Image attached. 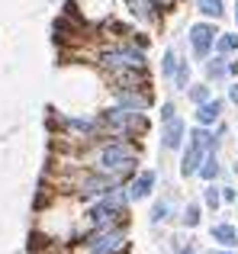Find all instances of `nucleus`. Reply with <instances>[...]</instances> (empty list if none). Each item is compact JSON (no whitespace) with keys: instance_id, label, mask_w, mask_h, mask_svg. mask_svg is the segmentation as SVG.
I'll return each instance as SVG.
<instances>
[{"instance_id":"nucleus-1","label":"nucleus","mask_w":238,"mask_h":254,"mask_svg":"<svg viewBox=\"0 0 238 254\" xmlns=\"http://www.w3.org/2000/svg\"><path fill=\"white\" fill-rule=\"evenodd\" d=\"M100 64L116 74V71H129V68H145V52L135 45H113V49L100 52Z\"/></svg>"},{"instance_id":"nucleus-2","label":"nucleus","mask_w":238,"mask_h":254,"mask_svg":"<svg viewBox=\"0 0 238 254\" xmlns=\"http://www.w3.org/2000/svg\"><path fill=\"white\" fill-rule=\"evenodd\" d=\"M125 251V232L122 225H110V229H94L87 238V254H122Z\"/></svg>"},{"instance_id":"nucleus-3","label":"nucleus","mask_w":238,"mask_h":254,"mask_svg":"<svg viewBox=\"0 0 238 254\" xmlns=\"http://www.w3.org/2000/svg\"><path fill=\"white\" fill-rule=\"evenodd\" d=\"M216 36H219V32H216L209 23H196L193 29H190V45H193V52L200 58H206L209 52H213V45H216Z\"/></svg>"},{"instance_id":"nucleus-4","label":"nucleus","mask_w":238,"mask_h":254,"mask_svg":"<svg viewBox=\"0 0 238 254\" xmlns=\"http://www.w3.org/2000/svg\"><path fill=\"white\" fill-rule=\"evenodd\" d=\"M161 138H164V148H168V151H177V148H180V142H183V123H180L177 116L164 119Z\"/></svg>"},{"instance_id":"nucleus-5","label":"nucleus","mask_w":238,"mask_h":254,"mask_svg":"<svg viewBox=\"0 0 238 254\" xmlns=\"http://www.w3.org/2000/svg\"><path fill=\"white\" fill-rule=\"evenodd\" d=\"M151 187H155V174H151V171H145V174H138V177L132 180L125 193H129V199H145V196L151 193Z\"/></svg>"},{"instance_id":"nucleus-6","label":"nucleus","mask_w":238,"mask_h":254,"mask_svg":"<svg viewBox=\"0 0 238 254\" xmlns=\"http://www.w3.org/2000/svg\"><path fill=\"white\" fill-rule=\"evenodd\" d=\"M203 155H206V151H203L200 145L190 138V148H187V155H183V164H180V174H183V177L196 174V168H200V161H203Z\"/></svg>"},{"instance_id":"nucleus-7","label":"nucleus","mask_w":238,"mask_h":254,"mask_svg":"<svg viewBox=\"0 0 238 254\" xmlns=\"http://www.w3.org/2000/svg\"><path fill=\"white\" fill-rule=\"evenodd\" d=\"M219 113H222V103H219V100H203L200 110H196V119H200L203 126H209V123H216V119H219Z\"/></svg>"},{"instance_id":"nucleus-8","label":"nucleus","mask_w":238,"mask_h":254,"mask_svg":"<svg viewBox=\"0 0 238 254\" xmlns=\"http://www.w3.org/2000/svg\"><path fill=\"white\" fill-rule=\"evenodd\" d=\"M125 3H129V10L135 13L138 19H155L158 16V6L151 3V0H125Z\"/></svg>"},{"instance_id":"nucleus-9","label":"nucleus","mask_w":238,"mask_h":254,"mask_svg":"<svg viewBox=\"0 0 238 254\" xmlns=\"http://www.w3.org/2000/svg\"><path fill=\"white\" fill-rule=\"evenodd\" d=\"M196 174H200L203 180H213L216 174H219V161H216L213 151H206V155H203V161H200V168H196Z\"/></svg>"},{"instance_id":"nucleus-10","label":"nucleus","mask_w":238,"mask_h":254,"mask_svg":"<svg viewBox=\"0 0 238 254\" xmlns=\"http://www.w3.org/2000/svg\"><path fill=\"white\" fill-rule=\"evenodd\" d=\"M213 238L219 245H235L238 242V232L232 229V225H216V229H213Z\"/></svg>"},{"instance_id":"nucleus-11","label":"nucleus","mask_w":238,"mask_h":254,"mask_svg":"<svg viewBox=\"0 0 238 254\" xmlns=\"http://www.w3.org/2000/svg\"><path fill=\"white\" fill-rule=\"evenodd\" d=\"M196 6H200V13H206V16H213V19H219L222 13V0H196Z\"/></svg>"},{"instance_id":"nucleus-12","label":"nucleus","mask_w":238,"mask_h":254,"mask_svg":"<svg viewBox=\"0 0 238 254\" xmlns=\"http://www.w3.org/2000/svg\"><path fill=\"white\" fill-rule=\"evenodd\" d=\"M206 71H209V77H226V74H229V64L222 62V58H213Z\"/></svg>"},{"instance_id":"nucleus-13","label":"nucleus","mask_w":238,"mask_h":254,"mask_svg":"<svg viewBox=\"0 0 238 254\" xmlns=\"http://www.w3.org/2000/svg\"><path fill=\"white\" fill-rule=\"evenodd\" d=\"M171 212V199H161V203L155 206V212H151V222H164Z\"/></svg>"},{"instance_id":"nucleus-14","label":"nucleus","mask_w":238,"mask_h":254,"mask_svg":"<svg viewBox=\"0 0 238 254\" xmlns=\"http://www.w3.org/2000/svg\"><path fill=\"white\" fill-rule=\"evenodd\" d=\"M174 71H177V55H174V49H168L164 52V74L174 77Z\"/></svg>"},{"instance_id":"nucleus-15","label":"nucleus","mask_w":238,"mask_h":254,"mask_svg":"<svg viewBox=\"0 0 238 254\" xmlns=\"http://www.w3.org/2000/svg\"><path fill=\"white\" fill-rule=\"evenodd\" d=\"M196 222H200V209H196V206H187V209H183V225L193 229Z\"/></svg>"},{"instance_id":"nucleus-16","label":"nucleus","mask_w":238,"mask_h":254,"mask_svg":"<svg viewBox=\"0 0 238 254\" xmlns=\"http://www.w3.org/2000/svg\"><path fill=\"white\" fill-rule=\"evenodd\" d=\"M203 199H206V206H213V209H216V206H219V187L209 184V187H206V193H203Z\"/></svg>"},{"instance_id":"nucleus-17","label":"nucleus","mask_w":238,"mask_h":254,"mask_svg":"<svg viewBox=\"0 0 238 254\" xmlns=\"http://www.w3.org/2000/svg\"><path fill=\"white\" fill-rule=\"evenodd\" d=\"M216 45H219V52H235L238 49V36H222Z\"/></svg>"},{"instance_id":"nucleus-18","label":"nucleus","mask_w":238,"mask_h":254,"mask_svg":"<svg viewBox=\"0 0 238 254\" xmlns=\"http://www.w3.org/2000/svg\"><path fill=\"white\" fill-rule=\"evenodd\" d=\"M190 100H193V103H203V100H209V90L206 87H193V90H190Z\"/></svg>"},{"instance_id":"nucleus-19","label":"nucleus","mask_w":238,"mask_h":254,"mask_svg":"<svg viewBox=\"0 0 238 254\" xmlns=\"http://www.w3.org/2000/svg\"><path fill=\"white\" fill-rule=\"evenodd\" d=\"M229 97H232V103H238V84L232 87V90H229Z\"/></svg>"},{"instance_id":"nucleus-20","label":"nucleus","mask_w":238,"mask_h":254,"mask_svg":"<svg viewBox=\"0 0 238 254\" xmlns=\"http://www.w3.org/2000/svg\"><path fill=\"white\" fill-rule=\"evenodd\" d=\"M180 254H196V251L193 248H180Z\"/></svg>"},{"instance_id":"nucleus-21","label":"nucleus","mask_w":238,"mask_h":254,"mask_svg":"<svg viewBox=\"0 0 238 254\" xmlns=\"http://www.w3.org/2000/svg\"><path fill=\"white\" fill-rule=\"evenodd\" d=\"M235 23H238V3H235Z\"/></svg>"},{"instance_id":"nucleus-22","label":"nucleus","mask_w":238,"mask_h":254,"mask_svg":"<svg viewBox=\"0 0 238 254\" xmlns=\"http://www.w3.org/2000/svg\"><path fill=\"white\" fill-rule=\"evenodd\" d=\"M222 254H232V251H222Z\"/></svg>"}]
</instances>
